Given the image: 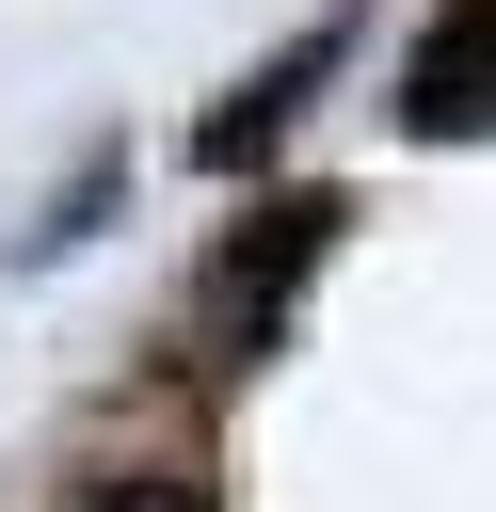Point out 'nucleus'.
<instances>
[{
    "mask_svg": "<svg viewBox=\"0 0 496 512\" xmlns=\"http://www.w3.org/2000/svg\"><path fill=\"white\" fill-rule=\"evenodd\" d=\"M336 224H352L336 192H272V208H256L240 240H224V304H256V320H272V304H288V288L320 272V240H336Z\"/></svg>",
    "mask_w": 496,
    "mask_h": 512,
    "instance_id": "7ed1b4c3",
    "label": "nucleus"
},
{
    "mask_svg": "<svg viewBox=\"0 0 496 512\" xmlns=\"http://www.w3.org/2000/svg\"><path fill=\"white\" fill-rule=\"evenodd\" d=\"M400 128H416V144H480V128H496V0H448V16L400 48Z\"/></svg>",
    "mask_w": 496,
    "mask_h": 512,
    "instance_id": "f257e3e1",
    "label": "nucleus"
},
{
    "mask_svg": "<svg viewBox=\"0 0 496 512\" xmlns=\"http://www.w3.org/2000/svg\"><path fill=\"white\" fill-rule=\"evenodd\" d=\"M336 64H352V16H320L304 48H272V64H256V80H240V96H224V112L192 128V160H208V176H240V160H256V144H272V128H288V112H304V96L336 80Z\"/></svg>",
    "mask_w": 496,
    "mask_h": 512,
    "instance_id": "f03ea898",
    "label": "nucleus"
},
{
    "mask_svg": "<svg viewBox=\"0 0 496 512\" xmlns=\"http://www.w3.org/2000/svg\"><path fill=\"white\" fill-rule=\"evenodd\" d=\"M80 512H208V480H176V464H128V480H96Z\"/></svg>",
    "mask_w": 496,
    "mask_h": 512,
    "instance_id": "20e7f679",
    "label": "nucleus"
}]
</instances>
